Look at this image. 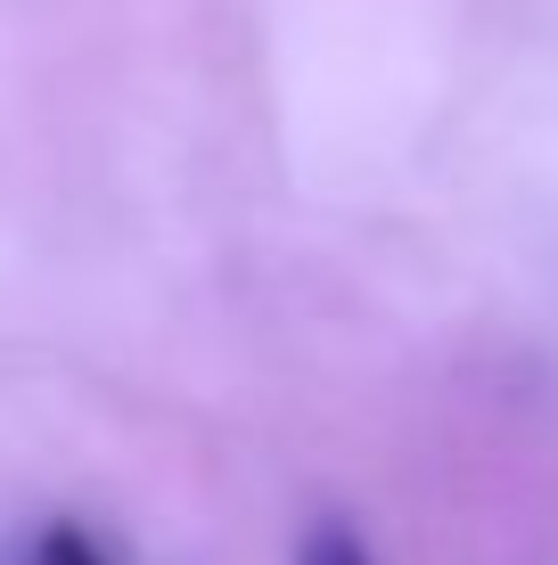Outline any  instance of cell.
Masks as SVG:
<instances>
[{
  "label": "cell",
  "mask_w": 558,
  "mask_h": 565,
  "mask_svg": "<svg viewBox=\"0 0 558 565\" xmlns=\"http://www.w3.org/2000/svg\"><path fill=\"white\" fill-rule=\"evenodd\" d=\"M304 565H370V550H361L345 524H313V533H304Z\"/></svg>",
  "instance_id": "6da1fadb"
},
{
  "label": "cell",
  "mask_w": 558,
  "mask_h": 565,
  "mask_svg": "<svg viewBox=\"0 0 558 565\" xmlns=\"http://www.w3.org/2000/svg\"><path fill=\"white\" fill-rule=\"evenodd\" d=\"M33 565H107V557L91 550L83 533H66V524H57V533H42V550H33Z\"/></svg>",
  "instance_id": "7a4b0ae2"
}]
</instances>
